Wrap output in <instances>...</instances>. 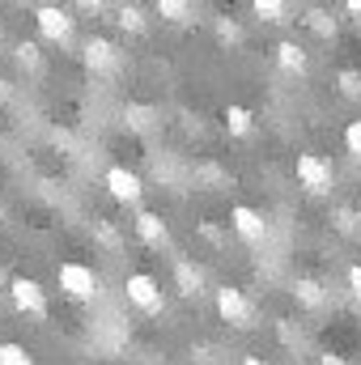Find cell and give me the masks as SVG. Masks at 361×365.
I'll list each match as a JSON object with an SVG mask.
<instances>
[{
    "mask_svg": "<svg viewBox=\"0 0 361 365\" xmlns=\"http://www.w3.org/2000/svg\"><path fill=\"white\" fill-rule=\"evenodd\" d=\"M60 289H64L73 302H93V297L102 293V280H98L93 268L77 264V259H68V264H60Z\"/></svg>",
    "mask_w": 361,
    "mask_h": 365,
    "instance_id": "6da1fadb",
    "label": "cell"
},
{
    "mask_svg": "<svg viewBox=\"0 0 361 365\" xmlns=\"http://www.w3.org/2000/svg\"><path fill=\"white\" fill-rule=\"evenodd\" d=\"M34 26H39V34L47 43H60V47L73 43V13L60 9V4H39L34 9Z\"/></svg>",
    "mask_w": 361,
    "mask_h": 365,
    "instance_id": "7a4b0ae2",
    "label": "cell"
},
{
    "mask_svg": "<svg viewBox=\"0 0 361 365\" xmlns=\"http://www.w3.org/2000/svg\"><path fill=\"white\" fill-rule=\"evenodd\" d=\"M123 289H128V302H132L141 314H162L166 297H162V284H158V280H153L149 272H132Z\"/></svg>",
    "mask_w": 361,
    "mask_h": 365,
    "instance_id": "3957f363",
    "label": "cell"
},
{
    "mask_svg": "<svg viewBox=\"0 0 361 365\" xmlns=\"http://www.w3.org/2000/svg\"><path fill=\"white\" fill-rule=\"evenodd\" d=\"M9 302H13L21 314H30V319H47V289H43L39 280H30V276H17V280L9 284Z\"/></svg>",
    "mask_w": 361,
    "mask_h": 365,
    "instance_id": "277c9868",
    "label": "cell"
},
{
    "mask_svg": "<svg viewBox=\"0 0 361 365\" xmlns=\"http://www.w3.org/2000/svg\"><path fill=\"white\" fill-rule=\"evenodd\" d=\"M298 182L310 195H327L332 191V162L319 153H298Z\"/></svg>",
    "mask_w": 361,
    "mask_h": 365,
    "instance_id": "5b68a950",
    "label": "cell"
},
{
    "mask_svg": "<svg viewBox=\"0 0 361 365\" xmlns=\"http://www.w3.org/2000/svg\"><path fill=\"white\" fill-rule=\"evenodd\" d=\"M230 225H234V234H238L243 242H251V247H260V242L268 238V221H264V212H255L251 204H234V208H230Z\"/></svg>",
    "mask_w": 361,
    "mask_h": 365,
    "instance_id": "8992f818",
    "label": "cell"
},
{
    "mask_svg": "<svg viewBox=\"0 0 361 365\" xmlns=\"http://www.w3.org/2000/svg\"><path fill=\"white\" fill-rule=\"evenodd\" d=\"M217 314H221L225 323H234V327H251V319H255L247 293L234 289V284H221V289H217Z\"/></svg>",
    "mask_w": 361,
    "mask_h": 365,
    "instance_id": "52a82bcc",
    "label": "cell"
},
{
    "mask_svg": "<svg viewBox=\"0 0 361 365\" xmlns=\"http://www.w3.org/2000/svg\"><path fill=\"white\" fill-rule=\"evenodd\" d=\"M106 191H111V200H119V204H141V195H145V182L136 170H128V166H111L106 170Z\"/></svg>",
    "mask_w": 361,
    "mask_h": 365,
    "instance_id": "ba28073f",
    "label": "cell"
},
{
    "mask_svg": "<svg viewBox=\"0 0 361 365\" xmlns=\"http://www.w3.org/2000/svg\"><path fill=\"white\" fill-rule=\"evenodd\" d=\"M86 68L98 73V77H106V73L119 68V51H115L111 38H90V43H86Z\"/></svg>",
    "mask_w": 361,
    "mask_h": 365,
    "instance_id": "9c48e42d",
    "label": "cell"
},
{
    "mask_svg": "<svg viewBox=\"0 0 361 365\" xmlns=\"http://www.w3.org/2000/svg\"><path fill=\"white\" fill-rule=\"evenodd\" d=\"M272 56H276V64H280L285 73H293V77H302V73L310 68V56H306V47H302V43H293V38L276 43V47H272Z\"/></svg>",
    "mask_w": 361,
    "mask_h": 365,
    "instance_id": "30bf717a",
    "label": "cell"
},
{
    "mask_svg": "<svg viewBox=\"0 0 361 365\" xmlns=\"http://www.w3.org/2000/svg\"><path fill=\"white\" fill-rule=\"evenodd\" d=\"M136 234H141V242H149V247H166V242H171V230H166V221H162L158 212H136Z\"/></svg>",
    "mask_w": 361,
    "mask_h": 365,
    "instance_id": "8fae6325",
    "label": "cell"
},
{
    "mask_svg": "<svg viewBox=\"0 0 361 365\" xmlns=\"http://www.w3.org/2000/svg\"><path fill=\"white\" fill-rule=\"evenodd\" d=\"M175 284H179L183 297H200L204 293V272L191 259H175Z\"/></svg>",
    "mask_w": 361,
    "mask_h": 365,
    "instance_id": "7c38bea8",
    "label": "cell"
},
{
    "mask_svg": "<svg viewBox=\"0 0 361 365\" xmlns=\"http://www.w3.org/2000/svg\"><path fill=\"white\" fill-rule=\"evenodd\" d=\"M293 297H298V306H306V310H323V302H327V293H323V284H319L315 276H298Z\"/></svg>",
    "mask_w": 361,
    "mask_h": 365,
    "instance_id": "4fadbf2b",
    "label": "cell"
},
{
    "mask_svg": "<svg viewBox=\"0 0 361 365\" xmlns=\"http://www.w3.org/2000/svg\"><path fill=\"white\" fill-rule=\"evenodd\" d=\"M251 123H255V115H251L247 106H225V128H230V136H251Z\"/></svg>",
    "mask_w": 361,
    "mask_h": 365,
    "instance_id": "5bb4252c",
    "label": "cell"
},
{
    "mask_svg": "<svg viewBox=\"0 0 361 365\" xmlns=\"http://www.w3.org/2000/svg\"><path fill=\"white\" fill-rule=\"evenodd\" d=\"M251 9H255V17H260V21H272V26L289 21V4H280V0H255Z\"/></svg>",
    "mask_w": 361,
    "mask_h": 365,
    "instance_id": "9a60e30c",
    "label": "cell"
},
{
    "mask_svg": "<svg viewBox=\"0 0 361 365\" xmlns=\"http://www.w3.org/2000/svg\"><path fill=\"white\" fill-rule=\"evenodd\" d=\"M158 17L183 26V21H191V4H187V0H158Z\"/></svg>",
    "mask_w": 361,
    "mask_h": 365,
    "instance_id": "2e32d148",
    "label": "cell"
},
{
    "mask_svg": "<svg viewBox=\"0 0 361 365\" xmlns=\"http://www.w3.org/2000/svg\"><path fill=\"white\" fill-rule=\"evenodd\" d=\"M119 26H123L128 34H141V30H145V9H141V4H123V9H119Z\"/></svg>",
    "mask_w": 361,
    "mask_h": 365,
    "instance_id": "e0dca14e",
    "label": "cell"
},
{
    "mask_svg": "<svg viewBox=\"0 0 361 365\" xmlns=\"http://www.w3.org/2000/svg\"><path fill=\"white\" fill-rule=\"evenodd\" d=\"M306 26H310L319 38H336V21H332L323 9H310V13H306Z\"/></svg>",
    "mask_w": 361,
    "mask_h": 365,
    "instance_id": "ac0fdd59",
    "label": "cell"
},
{
    "mask_svg": "<svg viewBox=\"0 0 361 365\" xmlns=\"http://www.w3.org/2000/svg\"><path fill=\"white\" fill-rule=\"evenodd\" d=\"M0 365H34V357L21 349V344H13V340H4L0 344Z\"/></svg>",
    "mask_w": 361,
    "mask_h": 365,
    "instance_id": "d6986e66",
    "label": "cell"
},
{
    "mask_svg": "<svg viewBox=\"0 0 361 365\" xmlns=\"http://www.w3.org/2000/svg\"><path fill=\"white\" fill-rule=\"evenodd\" d=\"M336 86H340V93H345V98H361V73H357V68H340Z\"/></svg>",
    "mask_w": 361,
    "mask_h": 365,
    "instance_id": "ffe728a7",
    "label": "cell"
},
{
    "mask_svg": "<svg viewBox=\"0 0 361 365\" xmlns=\"http://www.w3.org/2000/svg\"><path fill=\"white\" fill-rule=\"evenodd\" d=\"M217 38H221L225 47L243 43V30H238V21H230V17H217Z\"/></svg>",
    "mask_w": 361,
    "mask_h": 365,
    "instance_id": "44dd1931",
    "label": "cell"
},
{
    "mask_svg": "<svg viewBox=\"0 0 361 365\" xmlns=\"http://www.w3.org/2000/svg\"><path fill=\"white\" fill-rule=\"evenodd\" d=\"M345 149H349V153L361 162V119H353V123L345 128Z\"/></svg>",
    "mask_w": 361,
    "mask_h": 365,
    "instance_id": "7402d4cb",
    "label": "cell"
},
{
    "mask_svg": "<svg viewBox=\"0 0 361 365\" xmlns=\"http://www.w3.org/2000/svg\"><path fill=\"white\" fill-rule=\"evenodd\" d=\"M17 64L21 68H39V43H17Z\"/></svg>",
    "mask_w": 361,
    "mask_h": 365,
    "instance_id": "603a6c76",
    "label": "cell"
},
{
    "mask_svg": "<svg viewBox=\"0 0 361 365\" xmlns=\"http://www.w3.org/2000/svg\"><path fill=\"white\" fill-rule=\"evenodd\" d=\"M93 234H98V242H102V247H111V251L119 247V234H115L106 221H98V225H93Z\"/></svg>",
    "mask_w": 361,
    "mask_h": 365,
    "instance_id": "cb8c5ba5",
    "label": "cell"
},
{
    "mask_svg": "<svg viewBox=\"0 0 361 365\" xmlns=\"http://www.w3.org/2000/svg\"><path fill=\"white\" fill-rule=\"evenodd\" d=\"M349 293L361 302V264H353V268H349Z\"/></svg>",
    "mask_w": 361,
    "mask_h": 365,
    "instance_id": "d4e9b609",
    "label": "cell"
},
{
    "mask_svg": "<svg viewBox=\"0 0 361 365\" xmlns=\"http://www.w3.org/2000/svg\"><path fill=\"white\" fill-rule=\"evenodd\" d=\"M336 221H340V230H353V225H357V212H353V208H340Z\"/></svg>",
    "mask_w": 361,
    "mask_h": 365,
    "instance_id": "484cf974",
    "label": "cell"
},
{
    "mask_svg": "<svg viewBox=\"0 0 361 365\" xmlns=\"http://www.w3.org/2000/svg\"><path fill=\"white\" fill-rule=\"evenodd\" d=\"M200 234H204V238H208V242H221V230H217V225H208V221H204V225H200Z\"/></svg>",
    "mask_w": 361,
    "mask_h": 365,
    "instance_id": "4316f807",
    "label": "cell"
},
{
    "mask_svg": "<svg viewBox=\"0 0 361 365\" xmlns=\"http://www.w3.org/2000/svg\"><path fill=\"white\" fill-rule=\"evenodd\" d=\"M319 365H349V361H345V357H336V353H323V357H319Z\"/></svg>",
    "mask_w": 361,
    "mask_h": 365,
    "instance_id": "83f0119b",
    "label": "cell"
},
{
    "mask_svg": "<svg viewBox=\"0 0 361 365\" xmlns=\"http://www.w3.org/2000/svg\"><path fill=\"white\" fill-rule=\"evenodd\" d=\"M9 98H13V90H9V81L0 77V106H9Z\"/></svg>",
    "mask_w": 361,
    "mask_h": 365,
    "instance_id": "f1b7e54d",
    "label": "cell"
},
{
    "mask_svg": "<svg viewBox=\"0 0 361 365\" xmlns=\"http://www.w3.org/2000/svg\"><path fill=\"white\" fill-rule=\"evenodd\" d=\"M345 9H349V13H353V17H361V0H349V4H345Z\"/></svg>",
    "mask_w": 361,
    "mask_h": 365,
    "instance_id": "f546056e",
    "label": "cell"
},
{
    "mask_svg": "<svg viewBox=\"0 0 361 365\" xmlns=\"http://www.w3.org/2000/svg\"><path fill=\"white\" fill-rule=\"evenodd\" d=\"M243 365H268L264 357H243Z\"/></svg>",
    "mask_w": 361,
    "mask_h": 365,
    "instance_id": "4dcf8cb0",
    "label": "cell"
}]
</instances>
